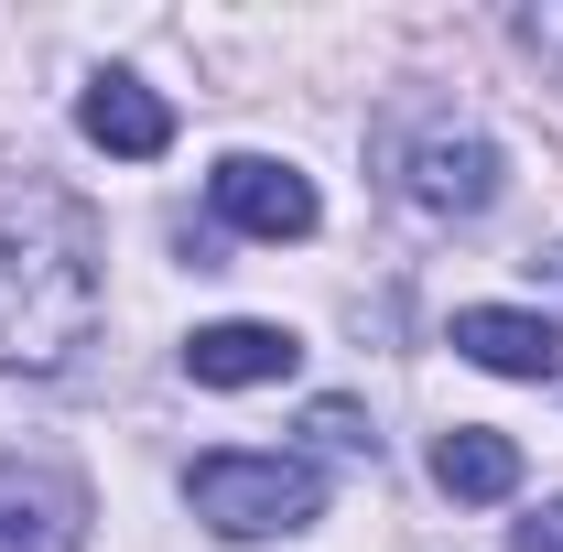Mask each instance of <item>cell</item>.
I'll return each mask as SVG.
<instances>
[{
    "instance_id": "cell-7",
    "label": "cell",
    "mask_w": 563,
    "mask_h": 552,
    "mask_svg": "<svg viewBox=\"0 0 563 552\" xmlns=\"http://www.w3.org/2000/svg\"><path fill=\"white\" fill-rule=\"evenodd\" d=\"M76 131L98 141V152H120V163H152V152H174V109H163L141 76H98V87L76 98Z\"/></svg>"
},
{
    "instance_id": "cell-6",
    "label": "cell",
    "mask_w": 563,
    "mask_h": 552,
    "mask_svg": "<svg viewBox=\"0 0 563 552\" xmlns=\"http://www.w3.org/2000/svg\"><path fill=\"white\" fill-rule=\"evenodd\" d=\"M455 357H477V368H498V379H553V368H563V336H553V314L466 303V314H455Z\"/></svg>"
},
{
    "instance_id": "cell-8",
    "label": "cell",
    "mask_w": 563,
    "mask_h": 552,
    "mask_svg": "<svg viewBox=\"0 0 563 552\" xmlns=\"http://www.w3.org/2000/svg\"><path fill=\"white\" fill-rule=\"evenodd\" d=\"M498 196V152L477 131H455V141H422L412 152V207H433V217H477Z\"/></svg>"
},
{
    "instance_id": "cell-9",
    "label": "cell",
    "mask_w": 563,
    "mask_h": 552,
    "mask_svg": "<svg viewBox=\"0 0 563 552\" xmlns=\"http://www.w3.org/2000/svg\"><path fill=\"white\" fill-rule=\"evenodd\" d=\"M433 477H444V498H509V487H520V444L488 433V422H455V433L433 444Z\"/></svg>"
},
{
    "instance_id": "cell-5",
    "label": "cell",
    "mask_w": 563,
    "mask_h": 552,
    "mask_svg": "<svg viewBox=\"0 0 563 552\" xmlns=\"http://www.w3.org/2000/svg\"><path fill=\"white\" fill-rule=\"evenodd\" d=\"M292 357L303 346L282 336V325H250L239 314V325H196L185 336V379L196 390H272V379H292Z\"/></svg>"
},
{
    "instance_id": "cell-4",
    "label": "cell",
    "mask_w": 563,
    "mask_h": 552,
    "mask_svg": "<svg viewBox=\"0 0 563 552\" xmlns=\"http://www.w3.org/2000/svg\"><path fill=\"white\" fill-rule=\"evenodd\" d=\"M0 552H87V487L66 466L0 455Z\"/></svg>"
},
{
    "instance_id": "cell-3",
    "label": "cell",
    "mask_w": 563,
    "mask_h": 552,
    "mask_svg": "<svg viewBox=\"0 0 563 552\" xmlns=\"http://www.w3.org/2000/svg\"><path fill=\"white\" fill-rule=\"evenodd\" d=\"M207 207L239 228V239H314V185L292 174V163H272V152H228L207 174Z\"/></svg>"
},
{
    "instance_id": "cell-2",
    "label": "cell",
    "mask_w": 563,
    "mask_h": 552,
    "mask_svg": "<svg viewBox=\"0 0 563 552\" xmlns=\"http://www.w3.org/2000/svg\"><path fill=\"white\" fill-rule=\"evenodd\" d=\"M185 487H196V520L217 542H272V531H303L325 509V477L303 455H207Z\"/></svg>"
},
{
    "instance_id": "cell-10",
    "label": "cell",
    "mask_w": 563,
    "mask_h": 552,
    "mask_svg": "<svg viewBox=\"0 0 563 552\" xmlns=\"http://www.w3.org/2000/svg\"><path fill=\"white\" fill-rule=\"evenodd\" d=\"M509 552H563V509H542V520H520V531H509Z\"/></svg>"
},
{
    "instance_id": "cell-1",
    "label": "cell",
    "mask_w": 563,
    "mask_h": 552,
    "mask_svg": "<svg viewBox=\"0 0 563 552\" xmlns=\"http://www.w3.org/2000/svg\"><path fill=\"white\" fill-rule=\"evenodd\" d=\"M98 325V228L76 196H0V368H55Z\"/></svg>"
}]
</instances>
